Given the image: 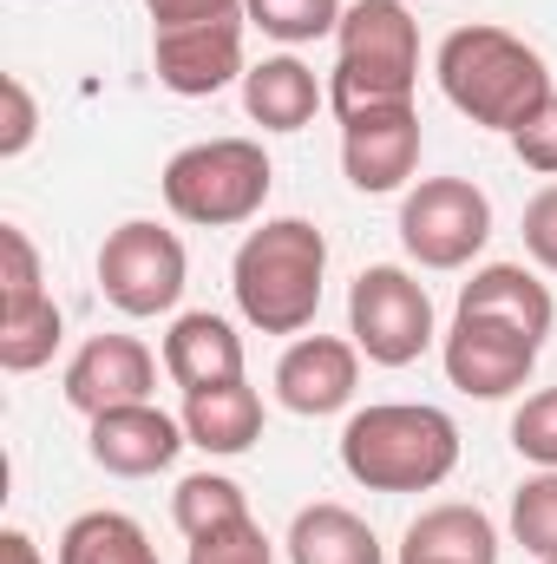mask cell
<instances>
[{
  "instance_id": "cell-1",
  "label": "cell",
  "mask_w": 557,
  "mask_h": 564,
  "mask_svg": "<svg viewBox=\"0 0 557 564\" xmlns=\"http://www.w3.org/2000/svg\"><path fill=\"white\" fill-rule=\"evenodd\" d=\"M433 73H439V93L452 99V112H466L472 126L505 132V139L518 126H532L557 93L545 53L505 26H452L439 40Z\"/></svg>"
},
{
  "instance_id": "cell-2",
  "label": "cell",
  "mask_w": 557,
  "mask_h": 564,
  "mask_svg": "<svg viewBox=\"0 0 557 564\" xmlns=\"http://www.w3.org/2000/svg\"><path fill=\"white\" fill-rule=\"evenodd\" d=\"M459 466V426L426 401H374L341 426V473L368 492H433Z\"/></svg>"
},
{
  "instance_id": "cell-3",
  "label": "cell",
  "mask_w": 557,
  "mask_h": 564,
  "mask_svg": "<svg viewBox=\"0 0 557 564\" xmlns=\"http://www.w3.org/2000/svg\"><path fill=\"white\" fill-rule=\"evenodd\" d=\"M321 276H328V237L308 217H270L263 230L243 237L230 263L237 308L263 335H302L321 308Z\"/></svg>"
},
{
  "instance_id": "cell-4",
  "label": "cell",
  "mask_w": 557,
  "mask_h": 564,
  "mask_svg": "<svg viewBox=\"0 0 557 564\" xmlns=\"http://www.w3.org/2000/svg\"><path fill=\"white\" fill-rule=\"evenodd\" d=\"M335 73H328V112L354 119L374 106H407L419 86V26L407 0H354L335 26Z\"/></svg>"
},
{
  "instance_id": "cell-5",
  "label": "cell",
  "mask_w": 557,
  "mask_h": 564,
  "mask_svg": "<svg viewBox=\"0 0 557 564\" xmlns=\"http://www.w3.org/2000/svg\"><path fill=\"white\" fill-rule=\"evenodd\" d=\"M270 184H276V171H270V158H263L256 139L184 144L164 164V177H157L171 217H184L197 230H237V224H250L270 204Z\"/></svg>"
},
{
  "instance_id": "cell-6",
  "label": "cell",
  "mask_w": 557,
  "mask_h": 564,
  "mask_svg": "<svg viewBox=\"0 0 557 564\" xmlns=\"http://www.w3.org/2000/svg\"><path fill=\"white\" fill-rule=\"evenodd\" d=\"M348 335L374 368H414L433 348V295L401 263H374L348 289Z\"/></svg>"
},
{
  "instance_id": "cell-7",
  "label": "cell",
  "mask_w": 557,
  "mask_h": 564,
  "mask_svg": "<svg viewBox=\"0 0 557 564\" xmlns=\"http://www.w3.org/2000/svg\"><path fill=\"white\" fill-rule=\"evenodd\" d=\"M401 243L419 270H466L492 243V197L472 177H419L401 204Z\"/></svg>"
},
{
  "instance_id": "cell-8",
  "label": "cell",
  "mask_w": 557,
  "mask_h": 564,
  "mask_svg": "<svg viewBox=\"0 0 557 564\" xmlns=\"http://www.w3.org/2000/svg\"><path fill=\"white\" fill-rule=\"evenodd\" d=\"M184 276H190V257H184L177 230H164V224H151V217L119 224V230L106 237V250H99V289H106V302H112L119 315H132V322L171 315L177 295H184Z\"/></svg>"
},
{
  "instance_id": "cell-9",
  "label": "cell",
  "mask_w": 557,
  "mask_h": 564,
  "mask_svg": "<svg viewBox=\"0 0 557 564\" xmlns=\"http://www.w3.org/2000/svg\"><path fill=\"white\" fill-rule=\"evenodd\" d=\"M538 348H545V341H532V335H518V328H505V322L452 315L439 361H446V381H452L459 394H472V401H505V394L525 388V375L538 368Z\"/></svg>"
},
{
  "instance_id": "cell-10",
  "label": "cell",
  "mask_w": 557,
  "mask_h": 564,
  "mask_svg": "<svg viewBox=\"0 0 557 564\" xmlns=\"http://www.w3.org/2000/svg\"><path fill=\"white\" fill-rule=\"evenodd\" d=\"M243 26L250 20H204V26H171V33H151V66H157V86L177 93V99H210L223 93L230 79H243Z\"/></svg>"
},
{
  "instance_id": "cell-11",
  "label": "cell",
  "mask_w": 557,
  "mask_h": 564,
  "mask_svg": "<svg viewBox=\"0 0 557 564\" xmlns=\"http://www.w3.org/2000/svg\"><path fill=\"white\" fill-rule=\"evenodd\" d=\"M157 388V355L139 335H92L73 361H66V408L99 421L112 408H139Z\"/></svg>"
},
{
  "instance_id": "cell-12",
  "label": "cell",
  "mask_w": 557,
  "mask_h": 564,
  "mask_svg": "<svg viewBox=\"0 0 557 564\" xmlns=\"http://www.w3.org/2000/svg\"><path fill=\"white\" fill-rule=\"evenodd\" d=\"M341 171L354 191L368 197H387L401 191L419 171V112L407 106H374V112H354L341 119Z\"/></svg>"
},
{
  "instance_id": "cell-13",
  "label": "cell",
  "mask_w": 557,
  "mask_h": 564,
  "mask_svg": "<svg viewBox=\"0 0 557 564\" xmlns=\"http://www.w3.org/2000/svg\"><path fill=\"white\" fill-rule=\"evenodd\" d=\"M361 388V348L341 341V335H302L288 341V355L276 361V394L288 414L302 421H321V414H341Z\"/></svg>"
},
{
  "instance_id": "cell-14",
  "label": "cell",
  "mask_w": 557,
  "mask_h": 564,
  "mask_svg": "<svg viewBox=\"0 0 557 564\" xmlns=\"http://www.w3.org/2000/svg\"><path fill=\"white\" fill-rule=\"evenodd\" d=\"M86 446H92V459L106 466V473H119V479H151V473H164L184 446H190V433L184 421H171L164 408H112V414H99L92 433H86Z\"/></svg>"
},
{
  "instance_id": "cell-15",
  "label": "cell",
  "mask_w": 557,
  "mask_h": 564,
  "mask_svg": "<svg viewBox=\"0 0 557 564\" xmlns=\"http://www.w3.org/2000/svg\"><path fill=\"white\" fill-rule=\"evenodd\" d=\"M164 375H171L184 394L243 381V335H237L223 315L190 308V315H177L171 335H164Z\"/></svg>"
},
{
  "instance_id": "cell-16",
  "label": "cell",
  "mask_w": 557,
  "mask_h": 564,
  "mask_svg": "<svg viewBox=\"0 0 557 564\" xmlns=\"http://www.w3.org/2000/svg\"><path fill=\"white\" fill-rule=\"evenodd\" d=\"M459 315L505 322V328H518V335L545 341V335H551V322H557V302H551V289L532 276L525 263H485V270H472V282L459 289Z\"/></svg>"
},
{
  "instance_id": "cell-17",
  "label": "cell",
  "mask_w": 557,
  "mask_h": 564,
  "mask_svg": "<svg viewBox=\"0 0 557 564\" xmlns=\"http://www.w3.org/2000/svg\"><path fill=\"white\" fill-rule=\"evenodd\" d=\"M321 106H328V86L295 53H276V59H263V66L243 73V112L263 132H302V126H315Z\"/></svg>"
},
{
  "instance_id": "cell-18",
  "label": "cell",
  "mask_w": 557,
  "mask_h": 564,
  "mask_svg": "<svg viewBox=\"0 0 557 564\" xmlns=\"http://www.w3.org/2000/svg\"><path fill=\"white\" fill-rule=\"evenodd\" d=\"M401 564H499V525L479 506H426L401 539Z\"/></svg>"
},
{
  "instance_id": "cell-19",
  "label": "cell",
  "mask_w": 557,
  "mask_h": 564,
  "mask_svg": "<svg viewBox=\"0 0 557 564\" xmlns=\"http://www.w3.org/2000/svg\"><path fill=\"white\" fill-rule=\"evenodd\" d=\"M177 421L190 433V446L230 459V453H250V446L263 440V394H256L250 381L197 388V394H184V414H177Z\"/></svg>"
},
{
  "instance_id": "cell-20",
  "label": "cell",
  "mask_w": 557,
  "mask_h": 564,
  "mask_svg": "<svg viewBox=\"0 0 557 564\" xmlns=\"http://www.w3.org/2000/svg\"><path fill=\"white\" fill-rule=\"evenodd\" d=\"M288 564H387L381 539L368 532L361 512L321 499V506H302L295 525H288Z\"/></svg>"
},
{
  "instance_id": "cell-21",
  "label": "cell",
  "mask_w": 557,
  "mask_h": 564,
  "mask_svg": "<svg viewBox=\"0 0 557 564\" xmlns=\"http://www.w3.org/2000/svg\"><path fill=\"white\" fill-rule=\"evenodd\" d=\"M59 564H157V545L125 512H79L59 532Z\"/></svg>"
},
{
  "instance_id": "cell-22",
  "label": "cell",
  "mask_w": 557,
  "mask_h": 564,
  "mask_svg": "<svg viewBox=\"0 0 557 564\" xmlns=\"http://www.w3.org/2000/svg\"><path fill=\"white\" fill-rule=\"evenodd\" d=\"M171 519H177L184 539H210V532L243 525V519H250V499H243V486L223 479V473H190V479H177V492H171Z\"/></svg>"
},
{
  "instance_id": "cell-23",
  "label": "cell",
  "mask_w": 557,
  "mask_h": 564,
  "mask_svg": "<svg viewBox=\"0 0 557 564\" xmlns=\"http://www.w3.org/2000/svg\"><path fill=\"white\" fill-rule=\"evenodd\" d=\"M341 13H348L341 0H243V20L263 26L270 40H282V46H308V40L335 33Z\"/></svg>"
},
{
  "instance_id": "cell-24",
  "label": "cell",
  "mask_w": 557,
  "mask_h": 564,
  "mask_svg": "<svg viewBox=\"0 0 557 564\" xmlns=\"http://www.w3.org/2000/svg\"><path fill=\"white\" fill-rule=\"evenodd\" d=\"M59 302H40V308H26V315H0V368L7 375H33V368H46L53 361V348H59Z\"/></svg>"
},
{
  "instance_id": "cell-25",
  "label": "cell",
  "mask_w": 557,
  "mask_h": 564,
  "mask_svg": "<svg viewBox=\"0 0 557 564\" xmlns=\"http://www.w3.org/2000/svg\"><path fill=\"white\" fill-rule=\"evenodd\" d=\"M512 539L538 564H557V473H538L512 492Z\"/></svg>"
},
{
  "instance_id": "cell-26",
  "label": "cell",
  "mask_w": 557,
  "mask_h": 564,
  "mask_svg": "<svg viewBox=\"0 0 557 564\" xmlns=\"http://www.w3.org/2000/svg\"><path fill=\"white\" fill-rule=\"evenodd\" d=\"M40 282L46 276H40V250H33V237H26L20 224H0V315H26V308L53 302Z\"/></svg>"
},
{
  "instance_id": "cell-27",
  "label": "cell",
  "mask_w": 557,
  "mask_h": 564,
  "mask_svg": "<svg viewBox=\"0 0 557 564\" xmlns=\"http://www.w3.org/2000/svg\"><path fill=\"white\" fill-rule=\"evenodd\" d=\"M512 446L532 459V466H545V473H557V388H545V394H532L518 414H512Z\"/></svg>"
},
{
  "instance_id": "cell-28",
  "label": "cell",
  "mask_w": 557,
  "mask_h": 564,
  "mask_svg": "<svg viewBox=\"0 0 557 564\" xmlns=\"http://www.w3.org/2000/svg\"><path fill=\"white\" fill-rule=\"evenodd\" d=\"M190 564H276L270 539L256 519L230 525V532H210V539H190Z\"/></svg>"
},
{
  "instance_id": "cell-29",
  "label": "cell",
  "mask_w": 557,
  "mask_h": 564,
  "mask_svg": "<svg viewBox=\"0 0 557 564\" xmlns=\"http://www.w3.org/2000/svg\"><path fill=\"white\" fill-rule=\"evenodd\" d=\"M0 99H7V126H0V158H20L33 132H40V106H33V93H26V79H0Z\"/></svg>"
},
{
  "instance_id": "cell-30",
  "label": "cell",
  "mask_w": 557,
  "mask_h": 564,
  "mask_svg": "<svg viewBox=\"0 0 557 564\" xmlns=\"http://www.w3.org/2000/svg\"><path fill=\"white\" fill-rule=\"evenodd\" d=\"M144 13H151V33H171L204 20H243V0H144Z\"/></svg>"
},
{
  "instance_id": "cell-31",
  "label": "cell",
  "mask_w": 557,
  "mask_h": 564,
  "mask_svg": "<svg viewBox=\"0 0 557 564\" xmlns=\"http://www.w3.org/2000/svg\"><path fill=\"white\" fill-rule=\"evenodd\" d=\"M512 151H518V164H525V171L557 177V93H551V106H545L532 126H518V132H512Z\"/></svg>"
},
{
  "instance_id": "cell-32",
  "label": "cell",
  "mask_w": 557,
  "mask_h": 564,
  "mask_svg": "<svg viewBox=\"0 0 557 564\" xmlns=\"http://www.w3.org/2000/svg\"><path fill=\"white\" fill-rule=\"evenodd\" d=\"M525 250H532L538 270L557 276V184H545V191L525 204Z\"/></svg>"
},
{
  "instance_id": "cell-33",
  "label": "cell",
  "mask_w": 557,
  "mask_h": 564,
  "mask_svg": "<svg viewBox=\"0 0 557 564\" xmlns=\"http://www.w3.org/2000/svg\"><path fill=\"white\" fill-rule=\"evenodd\" d=\"M0 564H46V558H40V545H33L26 532L7 525V532H0Z\"/></svg>"
}]
</instances>
